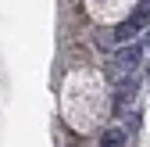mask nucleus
<instances>
[{
  "instance_id": "1",
  "label": "nucleus",
  "mask_w": 150,
  "mask_h": 147,
  "mask_svg": "<svg viewBox=\"0 0 150 147\" xmlns=\"http://www.w3.org/2000/svg\"><path fill=\"white\" fill-rule=\"evenodd\" d=\"M107 104V83L97 68H75L61 86V115L75 133L104 129Z\"/></svg>"
},
{
  "instance_id": "2",
  "label": "nucleus",
  "mask_w": 150,
  "mask_h": 147,
  "mask_svg": "<svg viewBox=\"0 0 150 147\" xmlns=\"http://www.w3.org/2000/svg\"><path fill=\"white\" fill-rule=\"evenodd\" d=\"M136 7V0H86V11L97 18V22H122V18H129Z\"/></svg>"
},
{
  "instance_id": "3",
  "label": "nucleus",
  "mask_w": 150,
  "mask_h": 147,
  "mask_svg": "<svg viewBox=\"0 0 150 147\" xmlns=\"http://www.w3.org/2000/svg\"><path fill=\"white\" fill-rule=\"evenodd\" d=\"M122 143H125L122 129H107V133H104V147H122Z\"/></svg>"
}]
</instances>
